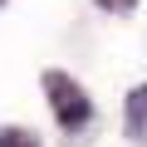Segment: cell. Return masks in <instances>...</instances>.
<instances>
[{"mask_svg":"<svg viewBox=\"0 0 147 147\" xmlns=\"http://www.w3.org/2000/svg\"><path fill=\"white\" fill-rule=\"evenodd\" d=\"M123 132L137 147H147V84H137L127 93V103H123Z\"/></svg>","mask_w":147,"mask_h":147,"instance_id":"obj_2","label":"cell"},{"mask_svg":"<svg viewBox=\"0 0 147 147\" xmlns=\"http://www.w3.org/2000/svg\"><path fill=\"white\" fill-rule=\"evenodd\" d=\"M93 5H98V10H108V15H127L137 0H93Z\"/></svg>","mask_w":147,"mask_h":147,"instance_id":"obj_4","label":"cell"},{"mask_svg":"<svg viewBox=\"0 0 147 147\" xmlns=\"http://www.w3.org/2000/svg\"><path fill=\"white\" fill-rule=\"evenodd\" d=\"M44 98H49V108H54V118H59L64 132H79V127L93 123L88 93L79 88V79H69L64 69H49V74H44Z\"/></svg>","mask_w":147,"mask_h":147,"instance_id":"obj_1","label":"cell"},{"mask_svg":"<svg viewBox=\"0 0 147 147\" xmlns=\"http://www.w3.org/2000/svg\"><path fill=\"white\" fill-rule=\"evenodd\" d=\"M0 147H44V142L30 127H0Z\"/></svg>","mask_w":147,"mask_h":147,"instance_id":"obj_3","label":"cell"}]
</instances>
